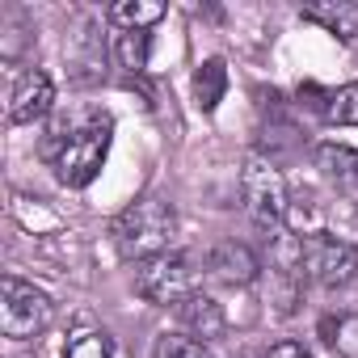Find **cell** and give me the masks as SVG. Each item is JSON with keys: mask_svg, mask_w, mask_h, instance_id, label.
<instances>
[{"mask_svg": "<svg viewBox=\"0 0 358 358\" xmlns=\"http://www.w3.org/2000/svg\"><path fill=\"white\" fill-rule=\"evenodd\" d=\"M316 169L324 182H333L337 190H358V152L345 143H320L316 148Z\"/></svg>", "mask_w": 358, "mask_h": 358, "instance_id": "12", "label": "cell"}, {"mask_svg": "<svg viewBox=\"0 0 358 358\" xmlns=\"http://www.w3.org/2000/svg\"><path fill=\"white\" fill-rule=\"evenodd\" d=\"M114 59L122 72H143L148 68V30H118L114 34Z\"/></svg>", "mask_w": 358, "mask_h": 358, "instance_id": "15", "label": "cell"}, {"mask_svg": "<svg viewBox=\"0 0 358 358\" xmlns=\"http://www.w3.org/2000/svg\"><path fill=\"white\" fill-rule=\"evenodd\" d=\"M207 274L228 282V287H249L257 274H262V262L249 245L241 241H220L211 253H207Z\"/></svg>", "mask_w": 358, "mask_h": 358, "instance_id": "8", "label": "cell"}, {"mask_svg": "<svg viewBox=\"0 0 358 358\" xmlns=\"http://www.w3.org/2000/svg\"><path fill=\"white\" fill-rule=\"evenodd\" d=\"M177 324H182L194 341H199V337H203V341H215V337H224L228 316H224V308H220L211 295L194 291V295H186L182 303H177Z\"/></svg>", "mask_w": 358, "mask_h": 358, "instance_id": "9", "label": "cell"}, {"mask_svg": "<svg viewBox=\"0 0 358 358\" xmlns=\"http://www.w3.org/2000/svg\"><path fill=\"white\" fill-rule=\"evenodd\" d=\"M164 17V5H152V0H118L110 5V22L118 30H148Z\"/></svg>", "mask_w": 358, "mask_h": 358, "instance_id": "14", "label": "cell"}, {"mask_svg": "<svg viewBox=\"0 0 358 358\" xmlns=\"http://www.w3.org/2000/svg\"><path fill=\"white\" fill-rule=\"evenodd\" d=\"M152 358H211V350H207V341H194L182 333H160L152 345Z\"/></svg>", "mask_w": 358, "mask_h": 358, "instance_id": "16", "label": "cell"}, {"mask_svg": "<svg viewBox=\"0 0 358 358\" xmlns=\"http://www.w3.org/2000/svg\"><path fill=\"white\" fill-rule=\"evenodd\" d=\"M64 358H114V341H110V333H101V329H80V333L68 341Z\"/></svg>", "mask_w": 358, "mask_h": 358, "instance_id": "17", "label": "cell"}, {"mask_svg": "<svg viewBox=\"0 0 358 358\" xmlns=\"http://www.w3.org/2000/svg\"><path fill=\"white\" fill-rule=\"evenodd\" d=\"M177 232V215L164 199H135L127 211L114 215L110 224V241L114 249L127 257V262H148V257H160L169 253V241Z\"/></svg>", "mask_w": 358, "mask_h": 358, "instance_id": "2", "label": "cell"}, {"mask_svg": "<svg viewBox=\"0 0 358 358\" xmlns=\"http://www.w3.org/2000/svg\"><path fill=\"white\" fill-rule=\"evenodd\" d=\"M51 320H55V303H51L47 291H38L34 282H22L13 274L0 282V329H5V337L30 341Z\"/></svg>", "mask_w": 358, "mask_h": 358, "instance_id": "4", "label": "cell"}, {"mask_svg": "<svg viewBox=\"0 0 358 358\" xmlns=\"http://www.w3.org/2000/svg\"><path fill=\"white\" fill-rule=\"evenodd\" d=\"M135 291L156 303V308H177L186 295H194V266L186 253H160V257H148L139 262L135 270Z\"/></svg>", "mask_w": 358, "mask_h": 358, "instance_id": "6", "label": "cell"}, {"mask_svg": "<svg viewBox=\"0 0 358 358\" xmlns=\"http://www.w3.org/2000/svg\"><path fill=\"white\" fill-rule=\"evenodd\" d=\"M55 101V85L43 68H30L17 76L13 85V97H9V122L13 127H26V122H38Z\"/></svg>", "mask_w": 358, "mask_h": 358, "instance_id": "7", "label": "cell"}, {"mask_svg": "<svg viewBox=\"0 0 358 358\" xmlns=\"http://www.w3.org/2000/svg\"><path fill=\"white\" fill-rule=\"evenodd\" d=\"M110 135H114V118L106 110H85L76 122L55 127V135L47 143V156L55 164V177L68 190H85L101 173L106 152H110Z\"/></svg>", "mask_w": 358, "mask_h": 358, "instance_id": "1", "label": "cell"}, {"mask_svg": "<svg viewBox=\"0 0 358 358\" xmlns=\"http://www.w3.org/2000/svg\"><path fill=\"white\" fill-rule=\"evenodd\" d=\"M224 93H228V68H224V59L215 55V59H207V64L194 72V101H199L203 114H211V110L224 101Z\"/></svg>", "mask_w": 358, "mask_h": 358, "instance_id": "13", "label": "cell"}, {"mask_svg": "<svg viewBox=\"0 0 358 358\" xmlns=\"http://www.w3.org/2000/svg\"><path fill=\"white\" fill-rule=\"evenodd\" d=\"M241 199L257 228H278L287 220V182L274 160L249 156L241 164Z\"/></svg>", "mask_w": 358, "mask_h": 358, "instance_id": "5", "label": "cell"}, {"mask_svg": "<svg viewBox=\"0 0 358 358\" xmlns=\"http://www.w3.org/2000/svg\"><path fill=\"white\" fill-rule=\"evenodd\" d=\"M299 17L312 26H324L341 43L358 38V5H350V0H312V5L299 9Z\"/></svg>", "mask_w": 358, "mask_h": 358, "instance_id": "11", "label": "cell"}, {"mask_svg": "<svg viewBox=\"0 0 358 358\" xmlns=\"http://www.w3.org/2000/svg\"><path fill=\"white\" fill-rule=\"evenodd\" d=\"M299 270L308 282L324 287V291H337L345 282H354L358 274V253L350 241L333 236V232H308L299 236Z\"/></svg>", "mask_w": 358, "mask_h": 358, "instance_id": "3", "label": "cell"}, {"mask_svg": "<svg viewBox=\"0 0 358 358\" xmlns=\"http://www.w3.org/2000/svg\"><path fill=\"white\" fill-rule=\"evenodd\" d=\"M262 358H312V354H308L299 341H278V345H270Z\"/></svg>", "mask_w": 358, "mask_h": 358, "instance_id": "18", "label": "cell"}, {"mask_svg": "<svg viewBox=\"0 0 358 358\" xmlns=\"http://www.w3.org/2000/svg\"><path fill=\"white\" fill-rule=\"evenodd\" d=\"M303 97H316V101H308V110H316L324 122H337V127H358V80L354 85H341V89H316V85H308V89H299Z\"/></svg>", "mask_w": 358, "mask_h": 358, "instance_id": "10", "label": "cell"}]
</instances>
